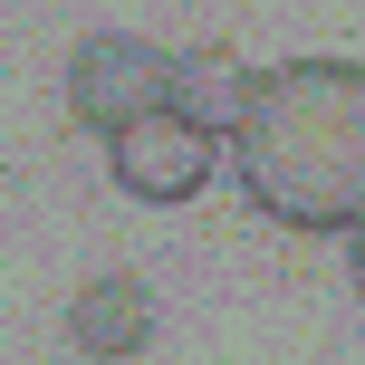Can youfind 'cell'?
<instances>
[{
	"instance_id": "cell-1",
	"label": "cell",
	"mask_w": 365,
	"mask_h": 365,
	"mask_svg": "<svg viewBox=\"0 0 365 365\" xmlns=\"http://www.w3.org/2000/svg\"><path fill=\"white\" fill-rule=\"evenodd\" d=\"M231 173L279 231H356L365 221V68L356 58H289L250 87L231 125Z\"/></svg>"
},
{
	"instance_id": "cell-2",
	"label": "cell",
	"mask_w": 365,
	"mask_h": 365,
	"mask_svg": "<svg viewBox=\"0 0 365 365\" xmlns=\"http://www.w3.org/2000/svg\"><path fill=\"white\" fill-rule=\"evenodd\" d=\"M154 106H173V48H154L135 29H87L68 48V115L87 135H115Z\"/></svg>"
},
{
	"instance_id": "cell-5",
	"label": "cell",
	"mask_w": 365,
	"mask_h": 365,
	"mask_svg": "<svg viewBox=\"0 0 365 365\" xmlns=\"http://www.w3.org/2000/svg\"><path fill=\"white\" fill-rule=\"evenodd\" d=\"M250 87H259V77L240 68L221 38H212V48H182V58H173V106L192 115V125H212V135H231L240 115H250Z\"/></svg>"
},
{
	"instance_id": "cell-4",
	"label": "cell",
	"mask_w": 365,
	"mask_h": 365,
	"mask_svg": "<svg viewBox=\"0 0 365 365\" xmlns=\"http://www.w3.org/2000/svg\"><path fill=\"white\" fill-rule=\"evenodd\" d=\"M68 346L87 365H115V356H145L154 346V289L135 269H106L68 298Z\"/></svg>"
},
{
	"instance_id": "cell-3",
	"label": "cell",
	"mask_w": 365,
	"mask_h": 365,
	"mask_svg": "<svg viewBox=\"0 0 365 365\" xmlns=\"http://www.w3.org/2000/svg\"><path fill=\"white\" fill-rule=\"evenodd\" d=\"M106 164L135 202H192L212 182V125H192L182 106H154V115L106 135Z\"/></svg>"
},
{
	"instance_id": "cell-6",
	"label": "cell",
	"mask_w": 365,
	"mask_h": 365,
	"mask_svg": "<svg viewBox=\"0 0 365 365\" xmlns=\"http://www.w3.org/2000/svg\"><path fill=\"white\" fill-rule=\"evenodd\" d=\"M346 269H356V298H365V221H356V259H346Z\"/></svg>"
}]
</instances>
